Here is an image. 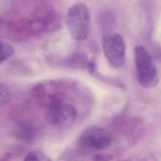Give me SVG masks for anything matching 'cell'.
<instances>
[{"instance_id":"obj_1","label":"cell","mask_w":161,"mask_h":161,"mask_svg":"<svg viewBox=\"0 0 161 161\" xmlns=\"http://www.w3.org/2000/svg\"><path fill=\"white\" fill-rule=\"evenodd\" d=\"M133 52L138 84L146 89L155 87L158 82L159 77L152 57L144 47L140 45L135 46Z\"/></svg>"},{"instance_id":"obj_2","label":"cell","mask_w":161,"mask_h":161,"mask_svg":"<svg viewBox=\"0 0 161 161\" xmlns=\"http://www.w3.org/2000/svg\"><path fill=\"white\" fill-rule=\"evenodd\" d=\"M66 22L70 36L76 41L87 38L89 33L91 16L87 6L82 3L73 4L68 9Z\"/></svg>"},{"instance_id":"obj_3","label":"cell","mask_w":161,"mask_h":161,"mask_svg":"<svg viewBox=\"0 0 161 161\" xmlns=\"http://www.w3.org/2000/svg\"><path fill=\"white\" fill-rule=\"evenodd\" d=\"M48 116L52 125L59 129H66L75 122L77 111L72 104L60 99H55L49 104Z\"/></svg>"},{"instance_id":"obj_4","label":"cell","mask_w":161,"mask_h":161,"mask_svg":"<svg viewBox=\"0 0 161 161\" xmlns=\"http://www.w3.org/2000/svg\"><path fill=\"white\" fill-rule=\"evenodd\" d=\"M102 48L104 56L111 67L118 69L123 65L126 45L121 35L116 33L104 35L102 38Z\"/></svg>"},{"instance_id":"obj_5","label":"cell","mask_w":161,"mask_h":161,"mask_svg":"<svg viewBox=\"0 0 161 161\" xmlns=\"http://www.w3.org/2000/svg\"><path fill=\"white\" fill-rule=\"evenodd\" d=\"M77 142L79 146L84 150L98 151L108 147L111 138L109 133L104 128L91 126L80 134Z\"/></svg>"},{"instance_id":"obj_6","label":"cell","mask_w":161,"mask_h":161,"mask_svg":"<svg viewBox=\"0 0 161 161\" xmlns=\"http://www.w3.org/2000/svg\"><path fill=\"white\" fill-rule=\"evenodd\" d=\"M15 135L19 139L23 140H31L35 137L36 133L32 128L25 125H20L16 128Z\"/></svg>"},{"instance_id":"obj_7","label":"cell","mask_w":161,"mask_h":161,"mask_svg":"<svg viewBox=\"0 0 161 161\" xmlns=\"http://www.w3.org/2000/svg\"><path fill=\"white\" fill-rule=\"evenodd\" d=\"M14 53L13 47L6 42H1V63L9 59Z\"/></svg>"},{"instance_id":"obj_8","label":"cell","mask_w":161,"mask_h":161,"mask_svg":"<svg viewBox=\"0 0 161 161\" xmlns=\"http://www.w3.org/2000/svg\"><path fill=\"white\" fill-rule=\"evenodd\" d=\"M24 160L26 161H48L50 160V158L40 151H33L29 152L24 158Z\"/></svg>"},{"instance_id":"obj_9","label":"cell","mask_w":161,"mask_h":161,"mask_svg":"<svg viewBox=\"0 0 161 161\" xmlns=\"http://www.w3.org/2000/svg\"><path fill=\"white\" fill-rule=\"evenodd\" d=\"M11 99V92L8 87L1 83L0 84V105L3 106L6 105Z\"/></svg>"},{"instance_id":"obj_10","label":"cell","mask_w":161,"mask_h":161,"mask_svg":"<svg viewBox=\"0 0 161 161\" xmlns=\"http://www.w3.org/2000/svg\"><path fill=\"white\" fill-rule=\"evenodd\" d=\"M94 160H109L108 158H106L105 155H96L94 156Z\"/></svg>"}]
</instances>
